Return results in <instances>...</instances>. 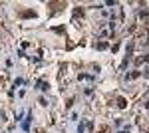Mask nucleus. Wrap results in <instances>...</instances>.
Masks as SVG:
<instances>
[{
  "mask_svg": "<svg viewBox=\"0 0 149 133\" xmlns=\"http://www.w3.org/2000/svg\"><path fill=\"white\" fill-rule=\"evenodd\" d=\"M38 87H40L42 91H46V89H48V84H46V82H38Z\"/></svg>",
  "mask_w": 149,
  "mask_h": 133,
  "instance_id": "1",
  "label": "nucleus"
}]
</instances>
